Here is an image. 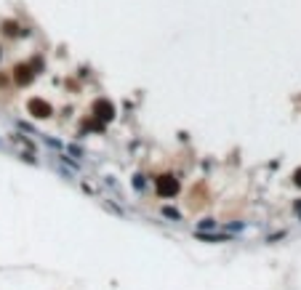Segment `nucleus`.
<instances>
[{
	"label": "nucleus",
	"mask_w": 301,
	"mask_h": 290,
	"mask_svg": "<svg viewBox=\"0 0 301 290\" xmlns=\"http://www.w3.org/2000/svg\"><path fill=\"white\" fill-rule=\"evenodd\" d=\"M91 114H94L96 120H102V123H110L115 117V106H112L110 98H96L94 106H91Z\"/></svg>",
	"instance_id": "1"
},
{
	"label": "nucleus",
	"mask_w": 301,
	"mask_h": 290,
	"mask_svg": "<svg viewBox=\"0 0 301 290\" xmlns=\"http://www.w3.org/2000/svg\"><path fill=\"white\" fill-rule=\"evenodd\" d=\"M155 192H157V197H173L179 192V181L173 176H160L155 181Z\"/></svg>",
	"instance_id": "2"
},
{
	"label": "nucleus",
	"mask_w": 301,
	"mask_h": 290,
	"mask_svg": "<svg viewBox=\"0 0 301 290\" xmlns=\"http://www.w3.org/2000/svg\"><path fill=\"white\" fill-rule=\"evenodd\" d=\"M27 109H29V114H32V117H37V120L51 117V104H45L43 98H29Z\"/></svg>",
	"instance_id": "3"
},
{
	"label": "nucleus",
	"mask_w": 301,
	"mask_h": 290,
	"mask_svg": "<svg viewBox=\"0 0 301 290\" xmlns=\"http://www.w3.org/2000/svg\"><path fill=\"white\" fill-rule=\"evenodd\" d=\"M32 78H35V72H32V67H29V64H19L16 67V83H19V86L32 83Z\"/></svg>",
	"instance_id": "4"
},
{
	"label": "nucleus",
	"mask_w": 301,
	"mask_h": 290,
	"mask_svg": "<svg viewBox=\"0 0 301 290\" xmlns=\"http://www.w3.org/2000/svg\"><path fill=\"white\" fill-rule=\"evenodd\" d=\"M197 240H203V242H227L229 234H208L205 229H203V232L197 229Z\"/></svg>",
	"instance_id": "5"
},
{
	"label": "nucleus",
	"mask_w": 301,
	"mask_h": 290,
	"mask_svg": "<svg viewBox=\"0 0 301 290\" xmlns=\"http://www.w3.org/2000/svg\"><path fill=\"white\" fill-rule=\"evenodd\" d=\"M163 216H165V218H173V221H179V218H181V213L176 210V208H171V205H165V208H163Z\"/></svg>",
	"instance_id": "6"
},
{
	"label": "nucleus",
	"mask_w": 301,
	"mask_h": 290,
	"mask_svg": "<svg viewBox=\"0 0 301 290\" xmlns=\"http://www.w3.org/2000/svg\"><path fill=\"white\" fill-rule=\"evenodd\" d=\"M5 32H8V35H16V24H13V21H5Z\"/></svg>",
	"instance_id": "7"
},
{
	"label": "nucleus",
	"mask_w": 301,
	"mask_h": 290,
	"mask_svg": "<svg viewBox=\"0 0 301 290\" xmlns=\"http://www.w3.org/2000/svg\"><path fill=\"white\" fill-rule=\"evenodd\" d=\"M216 226V221H211V218H205L203 224H200V232H203V229H213Z\"/></svg>",
	"instance_id": "8"
},
{
	"label": "nucleus",
	"mask_w": 301,
	"mask_h": 290,
	"mask_svg": "<svg viewBox=\"0 0 301 290\" xmlns=\"http://www.w3.org/2000/svg\"><path fill=\"white\" fill-rule=\"evenodd\" d=\"M293 181H296V184L301 187V168H299V171H296V173H293Z\"/></svg>",
	"instance_id": "9"
},
{
	"label": "nucleus",
	"mask_w": 301,
	"mask_h": 290,
	"mask_svg": "<svg viewBox=\"0 0 301 290\" xmlns=\"http://www.w3.org/2000/svg\"><path fill=\"white\" fill-rule=\"evenodd\" d=\"M296 210H299V213H301V200H299V202H296Z\"/></svg>",
	"instance_id": "10"
}]
</instances>
